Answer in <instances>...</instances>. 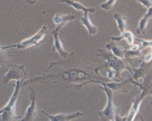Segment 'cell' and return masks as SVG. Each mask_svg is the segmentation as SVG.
Segmentation results:
<instances>
[{"mask_svg":"<svg viewBox=\"0 0 152 121\" xmlns=\"http://www.w3.org/2000/svg\"><path fill=\"white\" fill-rule=\"evenodd\" d=\"M24 80H18L16 84H13L15 86L14 93L7 106L3 109V112L1 115L3 121H17L20 118V117L16 114V106L19 96L20 89L23 86Z\"/></svg>","mask_w":152,"mask_h":121,"instance_id":"obj_1","label":"cell"},{"mask_svg":"<svg viewBox=\"0 0 152 121\" xmlns=\"http://www.w3.org/2000/svg\"><path fill=\"white\" fill-rule=\"evenodd\" d=\"M47 33L48 31L46 26H44L41 29L39 30L38 33H37L33 37L25 39L18 44L6 46L4 47H3V49L4 50H6L9 48H17L18 49H26L27 48H30L31 47H33L34 45H35L37 47L39 45V42L45 38Z\"/></svg>","mask_w":152,"mask_h":121,"instance_id":"obj_2","label":"cell"},{"mask_svg":"<svg viewBox=\"0 0 152 121\" xmlns=\"http://www.w3.org/2000/svg\"><path fill=\"white\" fill-rule=\"evenodd\" d=\"M26 76V73L24 70V66L14 65L7 72V74L3 78L4 84H7L12 80H20L24 79Z\"/></svg>","mask_w":152,"mask_h":121,"instance_id":"obj_3","label":"cell"},{"mask_svg":"<svg viewBox=\"0 0 152 121\" xmlns=\"http://www.w3.org/2000/svg\"><path fill=\"white\" fill-rule=\"evenodd\" d=\"M104 90L108 97V103L104 110L99 113L101 117V121H115V110L112 100L111 91L106 87H105Z\"/></svg>","mask_w":152,"mask_h":121,"instance_id":"obj_4","label":"cell"},{"mask_svg":"<svg viewBox=\"0 0 152 121\" xmlns=\"http://www.w3.org/2000/svg\"><path fill=\"white\" fill-rule=\"evenodd\" d=\"M29 89L31 91V93L30 94L31 104L26 111L24 118L22 119L21 121H34L38 113L36 104V97L35 91L31 87H29Z\"/></svg>","mask_w":152,"mask_h":121,"instance_id":"obj_5","label":"cell"},{"mask_svg":"<svg viewBox=\"0 0 152 121\" xmlns=\"http://www.w3.org/2000/svg\"><path fill=\"white\" fill-rule=\"evenodd\" d=\"M42 113H43L44 114L46 115V116L49 118L50 121H71L73 119L83 116V113L79 112L69 114L61 113L58 114L49 115L44 111H42Z\"/></svg>","mask_w":152,"mask_h":121,"instance_id":"obj_6","label":"cell"},{"mask_svg":"<svg viewBox=\"0 0 152 121\" xmlns=\"http://www.w3.org/2000/svg\"><path fill=\"white\" fill-rule=\"evenodd\" d=\"M61 27H62L61 26H58L57 29H54L52 31V34L54 37V43L53 47H54V49L57 50L58 51L60 54L61 55V56L64 57L67 55V54L63 50V46H62V43H61V41H60V40L58 37V30H59V28H61Z\"/></svg>","mask_w":152,"mask_h":121,"instance_id":"obj_7","label":"cell"},{"mask_svg":"<svg viewBox=\"0 0 152 121\" xmlns=\"http://www.w3.org/2000/svg\"><path fill=\"white\" fill-rule=\"evenodd\" d=\"M88 12H85L84 17L81 18V20L83 24L86 27L87 30H88V32L90 33L91 35H94L97 33V28L95 26H94L91 23V20L88 17L87 14Z\"/></svg>","mask_w":152,"mask_h":121,"instance_id":"obj_8","label":"cell"},{"mask_svg":"<svg viewBox=\"0 0 152 121\" xmlns=\"http://www.w3.org/2000/svg\"><path fill=\"white\" fill-rule=\"evenodd\" d=\"M75 16L73 15H68L67 16H62L61 15H57L54 17V21L55 23L59 26H63L64 24L69 20H73Z\"/></svg>","mask_w":152,"mask_h":121,"instance_id":"obj_9","label":"cell"},{"mask_svg":"<svg viewBox=\"0 0 152 121\" xmlns=\"http://www.w3.org/2000/svg\"><path fill=\"white\" fill-rule=\"evenodd\" d=\"M62 2L66 3L69 4H70L74 7V8L77 9H82L84 12H95V9H87L85 8L82 5L80 4V3L76 2H73L72 1H62Z\"/></svg>","mask_w":152,"mask_h":121,"instance_id":"obj_10","label":"cell"},{"mask_svg":"<svg viewBox=\"0 0 152 121\" xmlns=\"http://www.w3.org/2000/svg\"><path fill=\"white\" fill-rule=\"evenodd\" d=\"M5 50L3 49V47L0 46V65L4 64L9 59V55L5 52Z\"/></svg>","mask_w":152,"mask_h":121,"instance_id":"obj_11","label":"cell"},{"mask_svg":"<svg viewBox=\"0 0 152 121\" xmlns=\"http://www.w3.org/2000/svg\"><path fill=\"white\" fill-rule=\"evenodd\" d=\"M3 112V109H2V110H0V115H1L2 114Z\"/></svg>","mask_w":152,"mask_h":121,"instance_id":"obj_12","label":"cell"},{"mask_svg":"<svg viewBox=\"0 0 152 121\" xmlns=\"http://www.w3.org/2000/svg\"><path fill=\"white\" fill-rule=\"evenodd\" d=\"M0 121H3L2 119V117H1V115H0Z\"/></svg>","mask_w":152,"mask_h":121,"instance_id":"obj_13","label":"cell"}]
</instances>
